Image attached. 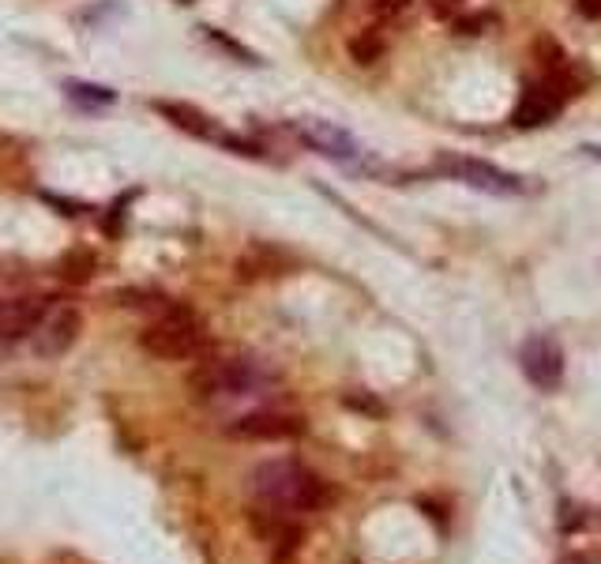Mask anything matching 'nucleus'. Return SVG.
<instances>
[{
  "label": "nucleus",
  "mask_w": 601,
  "mask_h": 564,
  "mask_svg": "<svg viewBox=\"0 0 601 564\" xmlns=\"http://www.w3.org/2000/svg\"><path fill=\"white\" fill-rule=\"evenodd\" d=\"M252 490L260 501L286 512H320L335 501V490L309 466H301L298 459H271V463L256 466Z\"/></svg>",
  "instance_id": "f257e3e1"
},
{
  "label": "nucleus",
  "mask_w": 601,
  "mask_h": 564,
  "mask_svg": "<svg viewBox=\"0 0 601 564\" xmlns=\"http://www.w3.org/2000/svg\"><path fill=\"white\" fill-rule=\"evenodd\" d=\"M274 384V372L263 366V361L252 358H218L199 366L193 377H188V388H193L196 399H241V396H256V391H267Z\"/></svg>",
  "instance_id": "f03ea898"
},
{
  "label": "nucleus",
  "mask_w": 601,
  "mask_h": 564,
  "mask_svg": "<svg viewBox=\"0 0 601 564\" xmlns=\"http://www.w3.org/2000/svg\"><path fill=\"white\" fill-rule=\"evenodd\" d=\"M139 347L158 361H180L193 358V353L204 347V328L196 324V317L188 309H169L151 324L139 336Z\"/></svg>",
  "instance_id": "7ed1b4c3"
},
{
  "label": "nucleus",
  "mask_w": 601,
  "mask_h": 564,
  "mask_svg": "<svg viewBox=\"0 0 601 564\" xmlns=\"http://www.w3.org/2000/svg\"><path fill=\"white\" fill-rule=\"evenodd\" d=\"M436 170L470 188H481L489 196H519L527 193V181L508 174V170L493 166V162H481V158H466V155H441L436 158Z\"/></svg>",
  "instance_id": "20e7f679"
},
{
  "label": "nucleus",
  "mask_w": 601,
  "mask_h": 564,
  "mask_svg": "<svg viewBox=\"0 0 601 564\" xmlns=\"http://www.w3.org/2000/svg\"><path fill=\"white\" fill-rule=\"evenodd\" d=\"M80 331H83L80 309H72V305L50 309V305H45L42 320H38V328L31 331V347L38 358H61V353H69L75 347Z\"/></svg>",
  "instance_id": "39448f33"
},
{
  "label": "nucleus",
  "mask_w": 601,
  "mask_h": 564,
  "mask_svg": "<svg viewBox=\"0 0 601 564\" xmlns=\"http://www.w3.org/2000/svg\"><path fill=\"white\" fill-rule=\"evenodd\" d=\"M519 366H522V372H527V380L533 388L552 391L560 380H564V350L557 347V339L533 336V339L522 342Z\"/></svg>",
  "instance_id": "423d86ee"
},
{
  "label": "nucleus",
  "mask_w": 601,
  "mask_h": 564,
  "mask_svg": "<svg viewBox=\"0 0 601 564\" xmlns=\"http://www.w3.org/2000/svg\"><path fill=\"white\" fill-rule=\"evenodd\" d=\"M304 433L301 414H279V410H256V414L237 418L230 425V437L237 441H293Z\"/></svg>",
  "instance_id": "0eeeda50"
},
{
  "label": "nucleus",
  "mask_w": 601,
  "mask_h": 564,
  "mask_svg": "<svg viewBox=\"0 0 601 564\" xmlns=\"http://www.w3.org/2000/svg\"><path fill=\"white\" fill-rule=\"evenodd\" d=\"M298 136L304 147H312L317 155H328L335 162H354L361 155L358 140L331 121H298Z\"/></svg>",
  "instance_id": "6e6552de"
},
{
  "label": "nucleus",
  "mask_w": 601,
  "mask_h": 564,
  "mask_svg": "<svg viewBox=\"0 0 601 564\" xmlns=\"http://www.w3.org/2000/svg\"><path fill=\"white\" fill-rule=\"evenodd\" d=\"M564 94H560L557 88H552L549 80H541V83H530L527 91H522V99H519V106H515V124L519 129H538V124H549V121H557V113L564 110Z\"/></svg>",
  "instance_id": "1a4fd4ad"
},
{
  "label": "nucleus",
  "mask_w": 601,
  "mask_h": 564,
  "mask_svg": "<svg viewBox=\"0 0 601 564\" xmlns=\"http://www.w3.org/2000/svg\"><path fill=\"white\" fill-rule=\"evenodd\" d=\"M45 298H23V301H8L0 305V347H12L19 339H31V331L38 328L45 312Z\"/></svg>",
  "instance_id": "9d476101"
},
{
  "label": "nucleus",
  "mask_w": 601,
  "mask_h": 564,
  "mask_svg": "<svg viewBox=\"0 0 601 564\" xmlns=\"http://www.w3.org/2000/svg\"><path fill=\"white\" fill-rule=\"evenodd\" d=\"M155 110H158L162 117H166L169 124H177L180 132H188V136H199V140H218L215 117H207L204 110L185 106V102H155Z\"/></svg>",
  "instance_id": "9b49d317"
},
{
  "label": "nucleus",
  "mask_w": 601,
  "mask_h": 564,
  "mask_svg": "<svg viewBox=\"0 0 601 564\" xmlns=\"http://www.w3.org/2000/svg\"><path fill=\"white\" fill-rule=\"evenodd\" d=\"M64 94H69L75 106H83V110H106V106L117 102V91L99 88V83H80V80L64 83Z\"/></svg>",
  "instance_id": "f8f14e48"
},
{
  "label": "nucleus",
  "mask_w": 601,
  "mask_h": 564,
  "mask_svg": "<svg viewBox=\"0 0 601 564\" xmlns=\"http://www.w3.org/2000/svg\"><path fill=\"white\" fill-rule=\"evenodd\" d=\"M350 57H354L358 64H372L384 57V34L376 31V27H369V31H361L354 42H350Z\"/></svg>",
  "instance_id": "ddd939ff"
},
{
  "label": "nucleus",
  "mask_w": 601,
  "mask_h": 564,
  "mask_svg": "<svg viewBox=\"0 0 601 564\" xmlns=\"http://www.w3.org/2000/svg\"><path fill=\"white\" fill-rule=\"evenodd\" d=\"M61 271H64V279H72V283H87L94 271V256L87 248H72V253L61 260Z\"/></svg>",
  "instance_id": "4468645a"
},
{
  "label": "nucleus",
  "mask_w": 601,
  "mask_h": 564,
  "mask_svg": "<svg viewBox=\"0 0 601 564\" xmlns=\"http://www.w3.org/2000/svg\"><path fill=\"white\" fill-rule=\"evenodd\" d=\"M204 31H207V34H211V38H215V42H218V45H222V50H230V53H237V57H241V61H245V64H256V53H252V50H245V45H237V42H234V38H222V34H218V31H215V27H204Z\"/></svg>",
  "instance_id": "2eb2a0df"
},
{
  "label": "nucleus",
  "mask_w": 601,
  "mask_h": 564,
  "mask_svg": "<svg viewBox=\"0 0 601 564\" xmlns=\"http://www.w3.org/2000/svg\"><path fill=\"white\" fill-rule=\"evenodd\" d=\"M406 8H410V0H372V12L380 19H395V16H403Z\"/></svg>",
  "instance_id": "dca6fc26"
},
{
  "label": "nucleus",
  "mask_w": 601,
  "mask_h": 564,
  "mask_svg": "<svg viewBox=\"0 0 601 564\" xmlns=\"http://www.w3.org/2000/svg\"><path fill=\"white\" fill-rule=\"evenodd\" d=\"M298 542H301V531H298V527L282 531V546H279V557H274V564H282L286 557H293V550H298Z\"/></svg>",
  "instance_id": "f3484780"
},
{
  "label": "nucleus",
  "mask_w": 601,
  "mask_h": 564,
  "mask_svg": "<svg viewBox=\"0 0 601 564\" xmlns=\"http://www.w3.org/2000/svg\"><path fill=\"white\" fill-rule=\"evenodd\" d=\"M346 407H354V410H369V414H384V403H376V399H369V396H346L342 399Z\"/></svg>",
  "instance_id": "a211bd4d"
},
{
  "label": "nucleus",
  "mask_w": 601,
  "mask_h": 564,
  "mask_svg": "<svg viewBox=\"0 0 601 564\" xmlns=\"http://www.w3.org/2000/svg\"><path fill=\"white\" fill-rule=\"evenodd\" d=\"M463 4H466V0H433V12L447 19V16H455V12H459Z\"/></svg>",
  "instance_id": "6ab92c4d"
},
{
  "label": "nucleus",
  "mask_w": 601,
  "mask_h": 564,
  "mask_svg": "<svg viewBox=\"0 0 601 564\" xmlns=\"http://www.w3.org/2000/svg\"><path fill=\"white\" fill-rule=\"evenodd\" d=\"M560 564H601L598 553H571V557H564Z\"/></svg>",
  "instance_id": "aec40b11"
},
{
  "label": "nucleus",
  "mask_w": 601,
  "mask_h": 564,
  "mask_svg": "<svg viewBox=\"0 0 601 564\" xmlns=\"http://www.w3.org/2000/svg\"><path fill=\"white\" fill-rule=\"evenodd\" d=\"M583 151H587V155H590V158H598V162H601V143H587V147H583Z\"/></svg>",
  "instance_id": "412c9836"
},
{
  "label": "nucleus",
  "mask_w": 601,
  "mask_h": 564,
  "mask_svg": "<svg viewBox=\"0 0 601 564\" xmlns=\"http://www.w3.org/2000/svg\"><path fill=\"white\" fill-rule=\"evenodd\" d=\"M180 4H193V0H180Z\"/></svg>",
  "instance_id": "4be33fe9"
},
{
  "label": "nucleus",
  "mask_w": 601,
  "mask_h": 564,
  "mask_svg": "<svg viewBox=\"0 0 601 564\" xmlns=\"http://www.w3.org/2000/svg\"><path fill=\"white\" fill-rule=\"evenodd\" d=\"M350 564H358V561H350Z\"/></svg>",
  "instance_id": "5701e85b"
}]
</instances>
